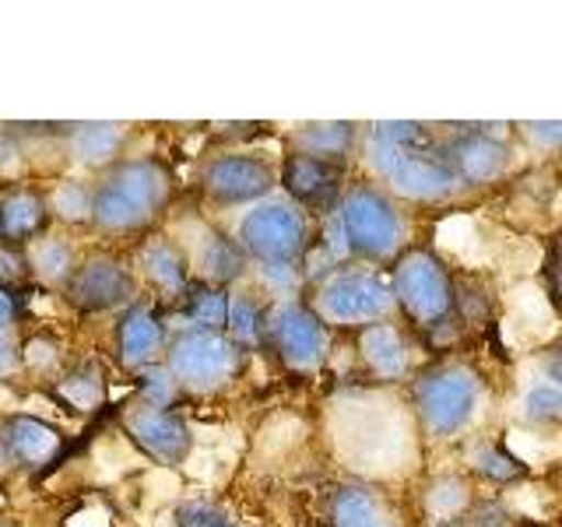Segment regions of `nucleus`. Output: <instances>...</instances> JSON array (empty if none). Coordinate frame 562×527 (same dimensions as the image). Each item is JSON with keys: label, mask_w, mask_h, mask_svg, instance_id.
I'll use <instances>...</instances> for the list:
<instances>
[{"label": "nucleus", "mask_w": 562, "mask_h": 527, "mask_svg": "<svg viewBox=\"0 0 562 527\" xmlns=\"http://www.w3.org/2000/svg\"><path fill=\"white\" fill-rule=\"evenodd\" d=\"M544 274H549V292L555 299V306H562V236L552 243L549 268H544Z\"/></svg>", "instance_id": "37"}, {"label": "nucleus", "mask_w": 562, "mask_h": 527, "mask_svg": "<svg viewBox=\"0 0 562 527\" xmlns=\"http://www.w3.org/2000/svg\"><path fill=\"white\" fill-rule=\"evenodd\" d=\"M327 324L313 306L285 299L263 310V345L292 373H316L327 359Z\"/></svg>", "instance_id": "9"}, {"label": "nucleus", "mask_w": 562, "mask_h": 527, "mask_svg": "<svg viewBox=\"0 0 562 527\" xmlns=\"http://www.w3.org/2000/svg\"><path fill=\"white\" fill-rule=\"evenodd\" d=\"M92 204H95V187H88L81 180H67L53 190L49 211L67 225H85L92 222Z\"/></svg>", "instance_id": "29"}, {"label": "nucleus", "mask_w": 562, "mask_h": 527, "mask_svg": "<svg viewBox=\"0 0 562 527\" xmlns=\"http://www.w3.org/2000/svg\"><path fill=\"white\" fill-rule=\"evenodd\" d=\"M29 268L40 274L46 285H67L78 271L75 246L57 236H40L29 246Z\"/></svg>", "instance_id": "24"}, {"label": "nucleus", "mask_w": 562, "mask_h": 527, "mask_svg": "<svg viewBox=\"0 0 562 527\" xmlns=\"http://www.w3.org/2000/svg\"><path fill=\"white\" fill-rule=\"evenodd\" d=\"M443 155H447L453 180L471 183V187H488V183L503 180L509 162H514V152H509L506 141L479 127V123L457 134L443 148Z\"/></svg>", "instance_id": "12"}, {"label": "nucleus", "mask_w": 562, "mask_h": 527, "mask_svg": "<svg viewBox=\"0 0 562 527\" xmlns=\"http://www.w3.org/2000/svg\"><path fill=\"white\" fill-rule=\"evenodd\" d=\"M394 292L391 281H383L373 271H334L321 281L316 289V316L324 324H338V327H366L386 321L394 310Z\"/></svg>", "instance_id": "8"}, {"label": "nucleus", "mask_w": 562, "mask_h": 527, "mask_svg": "<svg viewBox=\"0 0 562 527\" xmlns=\"http://www.w3.org/2000/svg\"><path fill=\"white\" fill-rule=\"evenodd\" d=\"M324 527H401V517L380 489L348 482L330 489L324 503Z\"/></svg>", "instance_id": "15"}, {"label": "nucleus", "mask_w": 562, "mask_h": 527, "mask_svg": "<svg viewBox=\"0 0 562 527\" xmlns=\"http://www.w3.org/2000/svg\"><path fill=\"white\" fill-rule=\"evenodd\" d=\"M4 444H8V457L22 468H40L46 461L60 453L64 436L49 426L43 418L32 415H11L4 422Z\"/></svg>", "instance_id": "19"}, {"label": "nucleus", "mask_w": 562, "mask_h": 527, "mask_svg": "<svg viewBox=\"0 0 562 527\" xmlns=\"http://www.w3.org/2000/svg\"><path fill=\"white\" fill-rule=\"evenodd\" d=\"M172 201V176L158 158H120L95 183L92 225L113 236L145 233Z\"/></svg>", "instance_id": "2"}, {"label": "nucleus", "mask_w": 562, "mask_h": 527, "mask_svg": "<svg viewBox=\"0 0 562 527\" xmlns=\"http://www.w3.org/2000/svg\"><path fill=\"white\" fill-rule=\"evenodd\" d=\"M49 218V201L40 190L32 187H11L8 193H0V239L8 246L32 243L35 236H43Z\"/></svg>", "instance_id": "18"}, {"label": "nucleus", "mask_w": 562, "mask_h": 527, "mask_svg": "<svg viewBox=\"0 0 562 527\" xmlns=\"http://www.w3.org/2000/svg\"><path fill=\"white\" fill-rule=\"evenodd\" d=\"M524 134L541 148H562V120L559 123H524Z\"/></svg>", "instance_id": "35"}, {"label": "nucleus", "mask_w": 562, "mask_h": 527, "mask_svg": "<svg viewBox=\"0 0 562 527\" xmlns=\"http://www.w3.org/2000/svg\"><path fill=\"white\" fill-rule=\"evenodd\" d=\"M474 471L482 474V479L496 482V485H514L520 479H527V464L517 461L514 453H506V447H482L474 453Z\"/></svg>", "instance_id": "30"}, {"label": "nucleus", "mask_w": 562, "mask_h": 527, "mask_svg": "<svg viewBox=\"0 0 562 527\" xmlns=\"http://www.w3.org/2000/svg\"><path fill=\"white\" fill-rule=\"evenodd\" d=\"M394 303L418 334L453 327V278L447 264L426 246H404L391 271Z\"/></svg>", "instance_id": "4"}, {"label": "nucleus", "mask_w": 562, "mask_h": 527, "mask_svg": "<svg viewBox=\"0 0 562 527\" xmlns=\"http://www.w3.org/2000/svg\"><path fill=\"white\" fill-rule=\"evenodd\" d=\"M123 426H127V436L140 450L162 464H180L193 444L187 422L169 408L137 404V408H131L127 418H123Z\"/></svg>", "instance_id": "14"}, {"label": "nucleus", "mask_w": 562, "mask_h": 527, "mask_svg": "<svg viewBox=\"0 0 562 527\" xmlns=\"http://www.w3.org/2000/svg\"><path fill=\"white\" fill-rule=\"evenodd\" d=\"M187 321L190 327L198 330H225V321H228V292L218 289V285H207V281H190L187 289Z\"/></svg>", "instance_id": "25"}, {"label": "nucleus", "mask_w": 562, "mask_h": 527, "mask_svg": "<svg viewBox=\"0 0 562 527\" xmlns=\"http://www.w3.org/2000/svg\"><path fill=\"white\" fill-rule=\"evenodd\" d=\"M426 506L429 514L439 517V520H461V514H468L471 506V489L464 479H457V474H443V479H436L426 492Z\"/></svg>", "instance_id": "28"}, {"label": "nucleus", "mask_w": 562, "mask_h": 527, "mask_svg": "<svg viewBox=\"0 0 562 527\" xmlns=\"http://www.w3.org/2000/svg\"><path fill=\"white\" fill-rule=\"evenodd\" d=\"M544 377L552 380V386L562 391V341L544 351Z\"/></svg>", "instance_id": "38"}, {"label": "nucleus", "mask_w": 562, "mask_h": 527, "mask_svg": "<svg viewBox=\"0 0 562 527\" xmlns=\"http://www.w3.org/2000/svg\"><path fill=\"white\" fill-rule=\"evenodd\" d=\"M524 415L531 422H552L562 415V391L552 383H538L524 394Z\"/></svg>", "instance_id": "33"}, {"label": "nucleus", "mask_w": 562, "mask_h": 527, "mask_svg": "<svg viewBox=\"0 0 562 527\" xmlns=\"http://www.w3.org/2000/svg\"><path fill=\"white\" fill-rule=\"evenodd\" d=\"M14 330V295L0 285V334Z\"/></svg>", "instance_id": "39"}, {"label": "nucleus", "mask_w": 562, "mask_h": 527, "mask_svg": "<svg viewBox=\"0 0 562 527\" xmlns=\"http://www.w3.org/2000/svg\"><path fill=\"white\" fill-rule=\"evenodd\" d=\"M239 246L268 274H292L310 254L306 211L292 201H260L239 222Z\"/></svg>", "instance_id": "6"}, {"label": "nucleus", "mask_w": 562, "mask_h": 527, "mask_svg": "<svg viewBox=\"0 0 562 527\" xmlns=\"http://www.w3.org/2000/svg\"><path fill=\"white\" fill-rule=\"evenodd\" d=\"M464 527H517L514 514L496 503V500H479V503H471L468 506V514L461 517Z\"/></svg>", "instance_id": "34"}, {"label": "nucleus", "mask_w": 562, "mask_h": 527, "mask_svg": "<svg viewBox=\"0 0 562 527\" xmlns=\"http://www.w3.org/2000/svg\"><path fill=\"white\" fill-rule=\"evenodd\" d=\"M137 264H140V271H145V278L158 292L187 295V289H190V271L187 268H190V264H187L183 250L172 239H166V236L145 239V243H140V250H137Z\"/></svg>", "instance_id": "22"}, {"label": "nucleus", "mask_w": 562, "mask_h": 527, "mask_svg": "<svg viewBox=\"0 0 562 527\" xmlns=\"http://www.w3.org/2000/svg\"><path fill=\"white\" fill-rule=\"evenodd\" d=\"M482 401V380L468 362L443 359L426 366L412 383V404L418 426L429 439L461 436Z\"/></svg>", "instance_id": "3"}, {"label": "nucleus", "mask_w": 562, "mask_h": 527, "mask_svg": "<svg viewBox=\"0 0 562 527\" xmlns=\"http://www.w3.org/2000/svg\"><path fill=\"white\" fill-rule=\"evenodd\" d=\"M281 187L289 190V198L299 208H316L327 211L334 204H341L345 190V166L327 162V158H313L303 152H292L281 166Z\"/></svg>", "instance_id": "13"}, {"label": "nucleus", "mask_w": 562, "mask_h": 527, "mask_svg": "<svg viewBox=\"0 0 562 527\" xmlns=\"http://www.w3.org/2000/svg\"><path fill=\"white\" fill-rule=\"evenodd\" d=\"M57 394L70 404L75 412H95L105 401V380L95 362H81L57 383Z\"/></svg>", "instance_id": "26"}, {"label": "nucleus", "mask_w": 562, "mask_h": 527, "mask_svg": "<svg viewBox=\"0 0 562 527\" xmlns=\"http://www.w3.org/2000/svg\"><path fill=\"white\" fill-rule=\"evenodd\" d=\"M67 145L70 155L78 158L88 169H113L120 162V148L127 127L110 120H95V123H67Z\"/></svg>", "instance_id": "21"}, {"label": "nucleus", "mask_w": 562, "mask_h": 527, "mask_svg": "<svg viewBox=\"0 0 562 527\" xmlns=\"http://www.w3.org/2000/svg\"><path fill=\"white\" fill-rule=\"evenodd\" d=\"M134 274L116 257L95 254L78 264L75 278L67 281V299L85 313H105L120 306H134Z\"/></svg>", "instance_id": "11"}, {"label": "nucleus", "mask_w": 562, "mask_h": 527, "mask_svg": "<svg viewBox=\"0 0 562 527\" xmlns=\"http://www.w3.org/2000/svg\"><path fill=\"white\" fill-rule=\"evenodd\" d=\"M366 152H369V166H373L401 198L443 201L457 187L443 148L436 145L422 123H408V120L369 123Z\"/></svg>", "instance_id": "1"}, {"label": "nucleus", "mask_w": 562, "mask_h": 527, "mask_svg": "<svg viewBox=\"0 0 562 527\" xmlns=\"http://www.w3.org/2000/svg\"><path fill=\"white\" fill-rule=\"evenodd\" d=\"M11 461V457H8V444H4V426H0V468H4Z\"/></svg>", "instance_id": "40"}, {"label": "nucleus", "mask_w": 562, "mask_h": 527, "mask_svg": "<svg viewBox=\"0 0 562 527\" xmlns=\"http://www.w3.org/2000/svg\"><path fill=\"white\" fill-rule=\"evenodd\" d=\"M225 334L239 348H257L263 341V310L250 295H228V321Z\"/></svg>", "instance_id": "27"}, {"label": "nucleus", "mask_w": 562, "mask_h": 527, "mask_svg": "<svg viewBox=\"0 0 562 527\" xmlns=\"http://www.w3.org/2000/svg\"><path fill=\"white\" fill-rule=\"evenodd\" d=\"M18 366H22V345H18L14 330H4L0 334V377L14 373Z\"/></svg>", "instance_id": "36"}, {"label": "nucleus", "mask_w": 562, "mask_h": 527, "mask_svg": "<svg viewBox=\"0 0 562 527\" xmlns=\"http://www.w3.org/2000/svg\"><path fill=\"white\" fill-rule=\"evenodd\" d=\"M439 527H464L461 520H447V524H439Z\"/></svg>", "instance_id": "41"}, {"label": "nucleus", "mask_w": 562, "mask_h": 527, "mask_svg": "<svg viewBox=\"0 0 562 527\" xmlns=\"http://www.w3.org/2000/svg\"><path fill=\"white\" fill-rule=\"evenodd\" d=\"M338 228L345 250L359 260L383 264L404 254V215L391 193H383L373 183H359L341 193L338 204Z\"/></svg>", "instance_id": "5"}, {"label": "nucleus", "mask_w": 562, "mask_h": 527, "mask_svg": "<svg viewBox=\"0 0 562 527\" xmlns=\"http://www.w3.org/2000/svg\"><path fill=\"white\" fill-rule=\"evenodd\" d=\"M359 341V359L366 362V369L383 383L404 380L412 369V348L404 341V334L397 330V324L391 321H376L356 330Z\"/></svg>", "instance_id": "17"}, {"label": "nucleus", "mask_w": 562, "mask_h": 527, "mask_svg": "<svg viewBox=\"0 0 562 527\" xmlns=\"http://www.w3.org/2000/svg\"><path fill=\"white\" fill-rule=\"evenodd\" d=\"M193 268L201 271V281L222 289L246 271V254H243V246L233 243L225 233L204 225L201 233L193 236Z\"/></svg>", "instance_id": "20"}, {"label": "nucleus", "mask_w": 562, "mask_h": 527, "mask_svg": "<svg viewBox=\"0 0 562 527\" xmlns=\"http://www.w3.org/2000/svg\"><path fill=\"white\" fill-rule=\"evenodd\" d=\"M274 169L257 155L228 152L204 166V190L215 204H254L274 190Z\"/></svg>", "instance_id": "10"}, {"label": "nucleus", "mask_w": 562, "mask_h": 527, "mask_svg": "<svg viewBox=\"0 0 562 527\" xmlns=\"http://www.w3.org/2000/svg\"><path fill=\"white\" fill-rule=\"evenodd\" d=\"M292 141L295 152L345 166L348 152L356 148V123H306L292 134Z\"/></svg>", "instance_id": "23"}, {"label": "nucleus", "mask_w": 562, "mask_h": 527, "mask_svg": "<svg viewBox=\"0 0 562 527\" xmlns=\"http://www.w3.org/2000/svg\"><path fill=\"white\" fill-rule=\"evenodd\" d=\"M176 527H239V520L225 506L211 500H187L172 509Z\"/></svg>", "instance_id": "31"}, {"label": "nucleus", "mask_w": 562, "mask_h": 527, "mask_svg": "<svg viewBox=\"0 0 562 527\" xmlns=\"http://www.w3.org/2000/svg\"><path fill=\"white\" fill-rule=\"evenodd\" d=\"M243 348L225 330L187 327L166 345V369L190 394H215L239 373Z\"/></svg>", "instance_id": "7"}, {"label": "nucleus", "mask_w": 562, "mask_h": 527, "mask_svg": "<svg viewBox=\"0 0 562 527\" xmlns=\"http://www.w3.org/2000/svg\"><path fill=\"white\" fill-rule=\"evenodd\" d=\"M176 391H180V386H176L166 362L140 369V394H145V404H151V408H169Z\"/></svg>", "instance_id": "32"}, {"label": "nucleus", "mask_w": 562, "mask_h": 527, "mask_svg": "<svg viewBox=\"0 0 562 527\" xmlns=\"http://www.w3.org/2000/svg\"><path fill=\"white\" fill-rule=\"evenodd\" d=\"M166 351V327L158 321V313L145 303L127 306V313L120 316V330H116V356L120 362L140 373L158 362V356Z\"/></svg>", "instance_id": "16"}, {"label": "nucleus", "mask_w": 562, "mask_h": 527, "mask_svg": "<svg viewBox=\"0 0 562 527\" xmlns=\"http://www.w3.org/2000/svg\"><path fill=\"white\" fill-rule=\"evenodd\" d=\"M0 527H4V524H0Z\"/></svg>", "instance_id": "42"}]
</instances>
